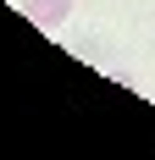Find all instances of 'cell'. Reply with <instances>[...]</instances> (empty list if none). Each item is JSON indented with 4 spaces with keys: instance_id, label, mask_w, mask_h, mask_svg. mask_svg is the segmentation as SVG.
Returning a JSON list of instances; mask_svg holds the SVG:
<instances>
[{
    "instance_id": "cell-1",
    "label": "cell",
    "mask_w": 155,
    "mask_h": 160,
    "mask_svg": "<svg viewBox=\"0 0 155 160\" xmlns=\"http://www.w3.org/2000/svg\"><path fill=\"white\" fill-rule=\"evenodd\" d=\"M22 11L39 22V28H61L72 17V0H22Z\"/></svg>"
}]
</instances>
